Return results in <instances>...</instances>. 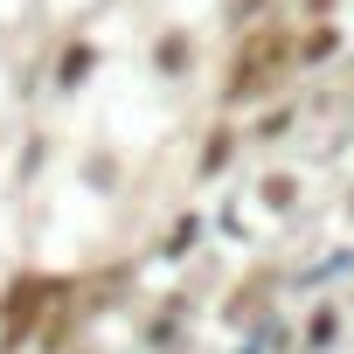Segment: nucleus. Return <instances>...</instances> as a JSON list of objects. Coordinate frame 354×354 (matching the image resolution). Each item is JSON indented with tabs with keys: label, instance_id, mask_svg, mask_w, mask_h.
Segmentation results:
<instances>
[{
	"label": "nucleus",
	"instance_id": "nucleus-1",
	"mask_svg": "<svg viewBox=\"0 0 354 354\" xmlns=\"http://www.w3.org/2000/svg\"><path fill=\"white\" fill-rule=\"evenodd\" d=\"M285 56H292V42H285V35H257V49H250V56H236L230 91H236V97H243V91H264V77H271Z\"/></svg>",
	"mask_w": 354,
	"mask_h": 354
}]
</instances>
